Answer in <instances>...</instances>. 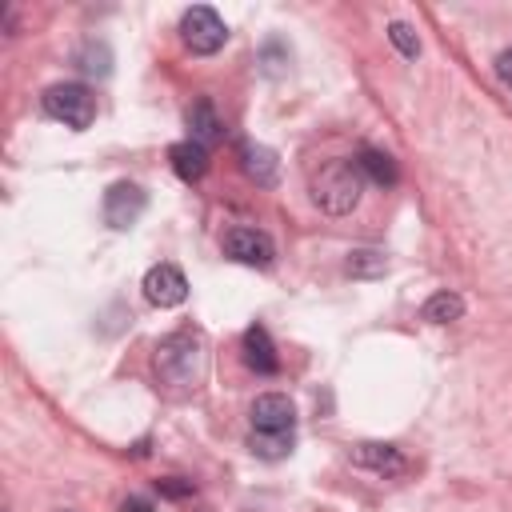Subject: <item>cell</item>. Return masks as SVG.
I'll list each match as a JSON object with an SVG mask.
<instances>
[{"label":"cell","instance_id":"1","mask_svg":"<svg viewBox=\"0 0 512 512\" xmlns=\"http://www.w3.org/2000/svg\"><path fill=\"white\" fill-rule=\"evenodd\" d=\"M364 192V172L356 168V160H332L312 176V200L328 212V216H344L360 204Z\"/></svg>","mask_w":512,"mask_h":512},{"label":"cell","instance_id":"2","mask_svg":"<svg viewBox=\"0 0 512 512\" xmlns=\"http://www.w3.org/2000/svg\"><path fill=\"white\" fill-rule=\"evenodd\" d=\"M156 372H160V380L180 384V388L196 384L200 372H204V340H200V332H172L168 340H160Z\"/></svg>","mask_w":512,"mask_h":512},{"label":"cell","instance_id":"3","mask_svg":"<svg viewBox=\"0 0 512 512\" xmlns=\"http://www.w3.org/2000/svg\"><path fill=\"white\" fill-rule=\"evenodd\" d=\"M44 112H48L52 120H60V124H68V128H76V132H84V128L96 120V96H92L84 84H76V80L52 84V88L44 92Z\"/></svg>","mask_w":512,"mask_h":512},{"label":"cell","instance_id":"4","mask_svg":"<svg viewBox=\"0 0 512 512\" xmlns=\"http://www.w3.org/2000/svg\"><path fill=\"white\" fill-rule=\"evenodd\" d=\"M180 40H184L196 56H212L216 48H224L228 28H224V20L216 16V8L196 4V8H188L184 20H180Z\"/></svg>","mask_w":512,"mask_h":512},{"label":"cell","instance_id":"5","mask_svg":"<svg viewBox=\"0 0 512 512\" xmlns=\"http://www.w3.org/2000/svg\"><path fill=\"white\" fill-rule=\"evenodd\" d=\"M144 208H148V196H144V188L132 184V180H116V184L104 192V220H108L112 228H132V224L144 216Z\"/></svg>","mask_w":512,"mask_h":512},{"label":"cell","instance_id":"6","mask_svg":"<svg viewBox=\"0 0 512 512\" xmlns=\"http://www.w3.org/2000/svg\"><path fill=\"white\" fill-rule=\"evenodd\" d=\"M224 256H232L240 264H252V268H268L272 256H276V244L260 228H232L224 236Z\"/></svg>","mask_w":512,"mask_h":512},{"label":"cell","instance_id":"7","mask_svg":"<svg viewBox=\"0 0 512 512\" xmlns=\"http://www.w3.org/2000/svg\"><path fill=\"white\" fill-rule=\"evenodd\" d=\"M144 296H148L156 308H176V304H184V296H188V280H184V272H180L176 264H156V268H148V276H144Z\"/></svg>","mask_w":512,"mask_h":512},{"label":"cell","instance_id":"8","mask_svg":"<svg viewBox=\"0 0 512 512\" xmlns=\"http://www.w3.org/2000/svg\"><path fill=\"white\" fill-rule=\"evenodd\" d=\"M296 408L284 392H264L252 404V432H292Z\"/></svg>","mask_w":512,"mask_h":512},{"label":"cell","instance_id":"9","mask_svg":"<svg viewBox=\"0 0 512 512\" xmlns=\"http://www.w3.org/2000/svg\"><path fill=\"white\" fill-rule=\"evenodd\" d=\"M352 460L360 464V468H372V472H380V476H400L408 464H404V456H400V448H392V444H356V452H352Z\"/></svg>","mask_w":512,"mask_h":512},{"label":"cell","instance_id":"10","mask_svg":"<svg viewBox=\"0 0 512 512\" xmlns=\"http://www.w3.org/2000/svg\"><path fill=\"white\" fill-rule=\"evenodd\" d=\"M168 160H172L176 176L188 180V184L200 180V176L208 172V148L196 144V140H180V144H172V148H168Z\"/></svg>","mask_w":512,"mask_h":512},{"label":"cell","instance_id":"11","mask_svg":"<svg viewBox=\"0 0 512 512\" xmlns=\"http://www.w3.org/2000/svg\"><path fill=\"white\" fill-rule=\"evenodd\" d=\"M244 360H248V368H256L260 376H272V372L280 368L276 348H272V340H268V332H264L260 324H252V328L244 332Z\"/></svg>","mask_w":512,"mask_h":512},{"label":"cell","instance_id":"12","mask_svg":"<svg viewBox=\"0 0 512 512\" xmlns=\"http://www.w3.org/2000/svg\"><path fill=\"white\" fill-rule=\"evenodd\" d=\"M240 164H244V172L256 180V184H276V172H280V160H276V152L272 148H264V144H240Z\"/></svg>","mask_w":512,"mask_h":512},{"label":"cell","instance_id":"13","mask_svg":"<svg viewBox=\"0 0 512 512\" xmlns=\"http://www.w3.org/2000/svg\"><path fill=\"white\" fill-rule=\"evenodd\" d=\"M420 316H424L428 324H452V320L464 316V300H460L456 292H432V296L424 300Z\"/></svg>","mask_w":512,"mask_h":512},{"label":"cell","instance_id":"14","mask_svg":"<svg viewBox=\"0 0 512 512\" xmlns=\"http://www.w3.org/2000/svg\"><path fill=\"white\" fill-rule=\"evenodd\" d=\"M188 128H192V140L196 144H212V140H220V120H216V112H212V100H200L192 112H188Z\"/></svg>","mask_w":512,"mask_h":512},{"label":"cell","instance_id":"15","mask_svg":"<svg viewBox=\"0 0 512 512\" xmlns=\"http://www.w3.org/2000/svg\"><path fill=\"white\" fill-rule=\"evenodd\" d=\"M356 168H360L368 180H376V184H396V164H392V156H388V152H376V148H360V156H356Z\"/></svg>","mask_w":512,"mask_h":512},{"label":"cell","instance_id":"16","mask_svg":"<svg viewBox=\"0 0 512 512\" xmlns=\"http://www.w3.org/2000/svg\"><path fill=\"white\" fill-rule=\"evenodd\" d=\"M252 452L264 460H280L292 452V432H252Z\"/></svg>","mask_w":512,"mask_h":512},{"label":"cell","instance_id":"17","mask_svg":"<svg viewBox=\"0 0 512 512\" xmlns=\"http://www.w3.org/2000/svg\"><path fill=\"white\" fill-rule=\"evenodd\" d=\"M384 268H388L384 252H352V260H348V272L352 276H376Z\"/></svg>","mask_w":512,"mask_h":512},{"label":"cell","instance_id":"18","mask_svg":"<svg viewBox=\"0 0 512 512\" xmlns=\"http://www.w3.org/2000/svg\"><path fill=\"white\" fill-rule=\"evenodd\" d=\"M388 40H392L404 56H416V52H420V40H416L412 24H404V20H392V24H388Z\"/></svg>","mask_w":512,"mask_h":512},{"label":"cell","instance_id":"19","mask_svg":"<svg viewBox=\"0 0 512 512\" xmlns=\"http://www.w3.org/2000/svg\"><path fill=\"white\" fill-rule=\"evenodd\" d=\"M496 72H500V80L512 88V48H504V52L496 56Z\"/></svg>","mask_w":512,"mask_h":512},{"label":"cell","instance_id":"20","mask_svg":"<svg viewBox=\"0 0 512 512\" xmlns=\"http://www.w3.org/2000/svg\"><path fill=\"white\" fill-rule=\"evenodd\" d=\"M124 512H152L148 500H124Z\"/></svg>","mask_w":512,"mask_h":512}]
</instances>
